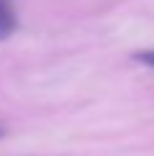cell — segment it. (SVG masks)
<instances>
[{
	"label": "cell",
	"instance_id": "6da1fadb",
	"mask_svg": "<svg viewBox=\"0 0 154 156\" xmlns=\"http://www.w3.org/2000/svg\"><path fill=\"white\" fill-rule=\"evenodd\" d=\"M16 28V21H13V13L10 8L5 5V8H0V38L10 36V31Z\"/></svg>",
	"mask_w": 154,
	"mask_h": 156
},
{
	"label": "cell",
	"instance_id": "7a4b0ae2",
	"mask_svg": "<svg viewBox=\"0 0 154 156\" xmlns=\"http://www.w3.org/2000/svg\"><path fill=\"white\" fill-rule=\"evenodd\" d=\"M136 59L149 64V67H154V51H141V54H136Z\"/></svg>",
	"mask_w": 154,
	"mask_h": 156
},
{
	"label": "cell",
	"instance_id": "3957f363",
	"mask_svg": "<svg viewBox=\"0 0 154 156\" xmlns=\"http://www.w3.org/2000/svg\"><path fill=\"white\" fill-rule=\"evenodd\" d=\"M5 5H8V3H5V0H0V8H5Z\"/></svg>",
	"mask_w": 154,
	"mask_h": 156
},
{
	"label": "cell",
	"instance_id": "277c9868",
	"mask_svg": "<svg viewBox=\"0 0 154 156\" xmlns=\"http://www.w3.org/2000/svg\"><path fill=\"white\" fill-rule=\"evenodd\" d=\"M0 136H3V128H0Z\"/></svg>",
	"mask_w": 154,
	"mask_h": 156
}]
</instances>
